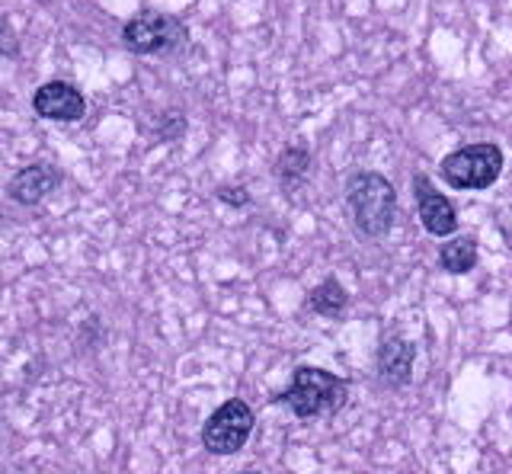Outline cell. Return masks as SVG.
<instances>
[{
	"label": "cell",
	"mask_w": 512,
	"mask_h": 474,
	"mask_svg": "<svg viewBox=\"0 0 512 474\" xmlns=\"http://www.w3.org/2000/svg\"><path fill=\"white\" fill-rule=\"evenodd\" d=\"M346 209L362 237H384L397 218V193L391 180L375 170H356L346 180Z\"/></svg>",
	"instance_id": "cell-1"
},
{
	"label": "cell",
	"mask_w": 512,
	"mask_h": 474,
	"mask_svg": "<svg viewBox=\"0 0 512 474\" xmlns=\"http://www.w3.org/2000/svg\"><path fill=\"white\" fill-rule=\"evenodd\" d=\"M349 401V382L343 375H333L327 369L298 366L292 372V382L282 394H276V404H285L298 420H317L343 410Z\"/></svg>",
	"instance_id": "cell-2"
},
{
	"label": "cell",
	"mask_w": 512,
	"mask_h": 474,
	"mask_svg": "<svg viewBox=\"0 0 512 474\" xmlns=\"http://www.w3.org/2000/svg\"><path fill=\"white\" fill-rule=\"evenodd\" d=\"M503 148L493 141H477V145H464L442 157L439 173L452 189H487L500 180L503 173Z\"/></svg>",
	"instance_id": "cell-3"
},
{
	"label": "cell",
	"mask_w": 512,
	"mask_h": 474,
	"mask_svg": "<svg viewBox=\"0 0 512 474\" xmlns=\"http://www.w3.org/2000/svg\"><path fill=\"white\" fill-rule=\"evenodd\" d=\"M186 26L167 13H138L122 26V42L135 55H167L186 42Z\"/></svg>",
	"instance_id": "cell-4"
},
{
	"label": "cell",
	"mask_w": 512,
	"mask_h": 474,
	"mask_svg": "<svg viewBox=\"0 0 512 474\" xmlns=\"http://www.w3.org/2000/svg\"><path fill=\"white\" fill-rule=\"evenodd\" d=\"M253 433V410L247 401L228 398L202 426V446L212 455H234Z\"/></svg>",
	"instance_id": "cell-5"
},
{
	"label": "cell",
	"mask_w": 512,
	"mask_h": 474,
	"mask_svg": "<svg viewBox=\"0 0 512 474\" xmlns=\"http://www.w3.org/2000/svg\"><path fill=\"white\" fill-rule=\"evenodd\" d=\"M32 113L48 122H80L87 116V100L68 81H48L32 93Z\"/></svg>",
	"instance_id": "cell-6"
},
{
	"label": "cell",
	"mask_w": 512,
	"mask_h": 474,
	"mask_svg": "<svg viewBox=\"0 0 512 474\" xmlns=\"http://www.w3.org/2000/svg\"><path fill=\"white\" fill-rule=\"evenodd\" d=\"M58 186H61V170L48 161H36L13 173L7 183V196L20 205H39L45 196H52Z\"/></svg>",
	"instance_id": "cell-7"
},
{
	"label": "cell",
	"mask_w": 512,
	"mask_h": 474,
	"mask_svg": "<svg viewBox=\"0 0 512 474\" xmlns=\"http://www.w3.org/2000/svg\"><path fill=\"white\" fill-rule=\"evenodd\" d=\"M413 193H416V209H420V221L423 228L432 237H448L458 228V215L436 186H432L426 177H413Z\"/></svg>",
	"instance_id": "cell-8"
},
{
	"label": "cell",
	"mask_w": 512,
	"mask_h": 474,
	"mask_svg": "<svg viewBox=\"0 0 512 474\" xmlns=\"http://www.w3.org/2000/svg\"><path fill=\"white\" fill-rule=\"evenodd\" d=\"M413 359L416 350L410 340H384L378 350V375L388 388H407L413 378Z\"/></svg>",
	"instance_id": "cell-9"
},
{
	"label": "cell",
	"mask_w": 512,
	"mask_h": 474,
	"mask_svg": "<svg viewBox=\"0 0 512 474\" xmlns=\"http://www.w3.org/2000/svg\"><path fill=\"white\" fill-rule=\"evenodd\" d=\"M308 170H311V151L304 145L282 148V154L276 157V167H272V173H276V180L285 193H295V189L308 180Z\"/></svg>",
	"instance_id": "cell-10"
},
{
	"label": "cell",
	"mask_w": 512,
	"mask_h": 474,
	"mask_svg": "<svg viewBox=\"0 0 512 474\" xmlns=\"http://www.w3.org/2000/svg\"><path fill=\"white\" fill-rule=\"evenodd\" d=\"M439 266L452 276H464L477 266V241L474 237H452L439 247Z\"/></svg>",
	"instance_id": "cell-11"
},
{
	"label": "cell",
	"mask_w": 512,
	"mask_h": 474,
	"mask_svg": "<svg viewBox=\"0 0 512 474\" xmlns=\"http://www.w3.org/2000/svg\"><path fill=\"white\" fill-rule=\"evenodd\" d=\"M346 305H349V295L336 279H324L308 295V308L314 314H320V318H343Z\"/></svg>",
	"instance_id": "cell-12"
},
{
	"label": "cell",
	"mask_w": 512,
	"mask_h": 474,
	"mask_svg": "<svg viewBox=\"0 0 512 474\" xmlns=\"http://www.w3.org/2000/svg\"><path fill=\"white\" fill-rule=\"evenodd\" d=\"M218 199L224 205H237V209H244V205H250V193L244 186H218Z\"/></svg>",
	"instance_id": "cell-13"
},
{
	"label": "cell",
	"mask_w": 512,
	"mask_h": 474,
	"mask_svg": "<svg viewBox=\"0 0 512 474\" xmlns=\"http://www.w3.org/2000/svg\"><path fill=\"white\" fill-rule=\"evenodd\" d=\"M16 52H20V45H16V33L10 29L7 20H0V55L16 58Z\"/></svg>",
	"instance_id": "cell-14"
}]
</instances>
